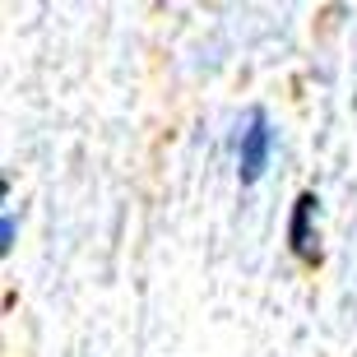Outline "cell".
<instances>
[{
  "mask_svg": "<svg viewBox=\"0 0 357 357\" xmlns=\"http://www.w3.org/2000/svg\"><path fill=\"white\" fill-rule=\"evenodd\" d=\"M274 121H269L265 107H251L246 116L237 121V135H232V158H237V181L255 185L269 172V158H274Z\"/></svg>",
  "mask_w": 357,
  "mask_h": 357,
  "instance_id": "6da1fadb",
  "label": "cell"
},
{
  "mask_svg": "<svg viewBox=\"0 0 357 357\" xmlns=\"http://www.w3.org/2000/svg\"><path fill=\"white\" fill-rule=\"evenodd\" d=\"M288 246L302 265H320V195L302 190L288 213Z\"/></svg>",
  "mask_w": 357,
  "mask_h": 357,
  "instance_id": "7a4b0ae2",
  "label": "cell"
},
{
  "mask_svg": "<svg viewBox=\"0 0 357 357\" xmlns=\"http://www.w3.org/2000/svg\"><path fill=\"white\" fill-rule=\"evenodd\" d=\"M14 237H19V218H14V209L0 213V251H10Z\"/></svg>",
  "mask_w": 357,
  "mask_h": 357,
  "instance_id": "3957f363",
  "label": "cell"
}]
</instances>
